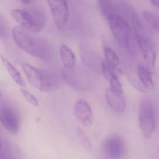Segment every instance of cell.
Listing matches in <instances>:
<instances>
[{
  "label": "cell",
  "mask_w": 159,
  "mask_h": 159,
  "mask_svg": "<svg viewBox=\"0 0 159 159\" xmlns=\"http://www.w3.org/2000/svg\"><path fill=\"white\" fill-rule=\"evenodd\" d=\"M16 151L11 143L3 139L1 142L0 159H17Z\"/></svg>",
  "instance_id": "16"
},
{
  "label": "cell",
  "mask_w": 159,
  "mask_h": 159,
  "mask_svg": "<svg viewBox=\"0 0 159 159\" xmlns=\"http://www.w3.org/2000/svg\"><path fill=\"white\" fill-rule=\"evenodd\" d=\"M0 121L5 129L13 134H17L21 124L20 116L13 107L6 103L0 107Z\"/></svg>",
  "instance_id": "6"
},
{
  "label": "cell",
  "mask_w": 159,
  "mask_h": 159,
  "mask_svg": "<svg viewBox=\"0 0 159 159\" xmlns=\"http://www.w3.org/2000/svg\"><path fill=\"white\" fill-rule=\"evenodd\" d=\"M144 17L147 23L155 30L159 32V17L156 14L149 11L143 12Z\"/></svg>",
  "instance_id": "18"
},
{
  "label": "cell",
  "mask_w": 159,
  "mask_h": 159,
  "mask_svg": "<svg viewBox=\"0 0 159 159\" xmlns=\"http://www.w3.org/2000/svg\"><path fill=\"white\" fill-rule=\"evenodd\" d=\"M100 11L106 20L111 17L118 15V12L113 0H98Z\"/></svg>",
  "instance_id": "13"
},
{
  "label": "cell",
  "mask_w": 159,
  "mask_h": 159,
  "mask_svg": "<svg viewBox=\"0 0 159 159\" xmlns=\"http://www.w3.org/2000/svg\"><path fill=\"white\" fill-rule=\"evenodd\" d=\"M21 2L26 5H29L34 0H19Z\"/></svg>",
  "instance_id": "23"
},
{
  "label": "cell",
  "mask_w": 159,
  "mask_h": 159,
  "mask_svg": "<svg viewBox=\"0 0 159 159\" xmlns=\"http://www.w3.org/2000/svg\"><path fill=\"white\" fill-rule=\"evenodd\" d=\"M107 20L113 35L119 45L127 48L131 54H135V45L127 20L119 14L111 17Z\"/></svg>",
  "instance_id": "4"
},
{
  "label": "cell",
  "mask_w": 159,
  "mask_h": 159,
  "mask_svg": "<svg viewBox=\"0 0 159 159\" xmlns=\"http://www.w3.org/2000/svg\"><path fill=\"white\" fill-rule=\"evenodd\" d=\"M60 54L65 69H73L75 66L76 59L72 50L66 45H61L60 48Z\"/></svg>",
  "instance_id": "12"
},
{
  "label": "cell",
  "mask_w": 159,
  "mask_h": 159,
  "mask_svg": "<svg viewBox=\"0 0 159 159\" xmlns=\"http://www.w3.org/2000/svg\"><path fill=\"white\" fill-rule=\"evenodd\" d=\"M103 149L108 157L121 159L127 152V145L123 138L119 135H113L106 138L103 143Z\"/></svg>",
  "instance_id": "7"
},
{
  "label": "cell",
  "mask_w": 159,
  "mask_h": 159,
  "mask_svg": "<svg viewBox=\"0 0 159 159\" xmlns=\"http://www.w3.org/2000/svg\"><path fill=\"white\" fill-rule=\"evenodd\" d=\"M34 33L20 26L12 30L14 42L21 50L36 58L49 59L53 54L52 46L48 41Z\"/></svg>",
  "instance_id": "1"
},
{
  "label": "cell",
  "mask_w": 159,
  "mask_h": 159,
  "mask_svg": "<svg viewBox=\"0 0 159 159\" xmlns=\"http://www.w3.org/2000/svg\"><path fill=\"white\" fill-rule=\"evenodd\" d=\"M105 97L111 108L117 112L122 113L126 109V101L123 94H119L113 91L110 88L105 91Z\"/></svg>",
  "instance_id": "11"
},
{
  "label": "cell",
  "mask_w": 159,
  "mask_h": 159,
  "mask_svg": "<svg viewBox=\"0 0 159 159\" xmlns=\"http://www.w3.org/2000/svg\"><path fill=\"white\" fill-rule=\"evenodd\" d=\"M47 2L57 27L59 30H63L69 18V10L67 1L47 0Z\"/></svg>",
  "instance_id": "8"
},
{
  "label": "cell",
  "mask_w": 159,
  "mask_h": 159,
  "mask_svg": "<svg viewBox=\"0 0 159 159\" xmlns=\"http://www.w3.org/2000/svg\"><path fill=\"white\" fill-rule=\"evenodd\" d=\"M102 70L104 75L109 81L112 77L117 75L116 70L110 66L106 61H103L101 64Z\"/></svg>",
  "instance_id": "20"
},
{
  "label": "cell",
  "mask_w": 159,
  "mask_h": 159,
  "mask_svg": "<svg viewBox=\"0 0 159 159\" xmlns=\"http://www.w3.org/2000/svg\"><path fill=\"white\" fill-rule=\"evenodd\" d=\"M104 53L105 61L116 71H120V61L115 50L107 46L104 47Z\"/></svg>",
  "instance_id": "15"
},
{
  "label": "cell",
  "mask_w": 159,
  "mask_h": 159,
  "mask_svg": "<svg viewBox=\"0 0 159 159\" xmlns=\"http://www.w3.org/2000/svg\"><path fill=\"white\" fill-rule=\"evenodd\" d=\"M21 92L25 99L32 105L35 107H37L39 105V102L37 99L30 92L23 89H21Z\"/></svg>",
  "instance_id": "22"
},
{
  "label": "cell",
  "mask_w": 159,
  "mask_h": 159,
  "mask_svg": "<svg viewBox=\"0 0 159 159\" xmlns=\"http://www.w3.org/2000/svg\"><path fill=\"white\" fill-rule=\"evenodd\" d=\"M110 89L116 93L123 94V89L120 81L118 79L117 75L112 77L109 80Z\"/></svg>",
  "instance_id": "21"
},
{
  "label": "cell",
  "mask_w": 159,
  "mask_h": 159,
  "mask_svg": "<svg viewBox=\"0 0 159 159\" xmlns=\"http://www.w3.org/2000/svg\"><path fill=\"white\" fill-rule=\"evenodd\" d=\"M77 133L80 143L83 148L88 152L92 150V144L88 136L81 129H77Z\"/></svg>",
  "instance_id": "19"
},
{
  "label": "cell",
  "mask_w": 159,
  "mask_h": 159,
  "mask_svg": "<svg viewBox=\"0 0 159 159\" xmlns=\"http://www.w3.org/2000/svg\"><path fill=\"white\" fill-rule=\"evenodd\" d=\"M21 69L29 83L41 91H50L58 84V77L51 72L36 69L27 63L22 64Z\"/></svg>",
  "instance_id": "2"
},
{
  "label": "cell",
  "mask_w": 159,
  "mask_h": 159,
  "mask_svg": "<svg viewBox=\"0 0 159 159\" xmlns=\"http://www.w3.org/2000/svg\"><path fill=\"white\" fill-rule=\"evenodd\" d=\"M143 57L150 70L155 67L156 51L153 42L144 34L135 35Z\"/></svg>",
  "instance_id": "9"
},
{
  "label": "cell",
  "mask_w": 159,
  "mask_h": 159,
  "mask_svg": "<svg viewBox=\"0 0 159 159\" xmlns=\"http://www.w3.org/2000/svg\"><path fill=\"white\" fill-rule=\"evenodd\" d=\"M139 124L144 137L149 139L156 130V120L155 108L152 103L147 101L141 103L139 110Z\"/></svg>",
  "instance_id": "5"
},
{
  "label": "cell",
  "mask_w": 159,
  "mask_h": 159,
  "mask_svg": "<svg viewBox=\"0 0 159 159\" xmlns=\"http://www.w3.org/2000/svg\"><path fill=\"white\" fill-rule=\"evenodd\" d=\"M150 1L152 4L154 5L155 6H159V0H150Z\"/></svg>",
  "instance_id": "24"
},
{
  "label": "cell",
  "mask_w": 159,
  "mask_h": 159,
  "mask_svg": "<svg viewBox=\"0 0 159 159\" xmlns=\"http://www.w3.org/2000/svg\"><path fill=\"white\" fill-rule=\"evenodd\" d=\"M138 74L139 79L145 88L150 89L154 86V82L149 70L145 66L140 65L138 66Z\"/></svg>",
  "instance_id": "17"
},
{
  "label": "cell",
  "mask_w": 159,
  "mask_h": 159,
  "mask_svg": "<svg viewBox=\"0 0 159 159\" xmlns=\"http://www.w3.org/2000/svg\"><path fill=\"white\" fill-rule=\"evenodd\" d=\"M1 60L5 68L14 81L21 87H25V82L22 76L13 64L2 55L1 56Z\"/></svg>",
  "instance_id": "14"
},
{
  "label": "cell",
  "mask_w": 159,
  "mask_h": 159,
  "mask_svg": "<svg viewBox=\"0 0 159 159\" xmlns=\"http://www.w3.org/2000/svg\"><path fill=\"white\" fill-rule=\"evenodd\" d=\"M11 15L13 19L21 27L35 33L42 30L45 26V15L40 8L14 9Z\"/></svg>",
  "instance_id": "3"
},
{
  "label": "cell",
  "mask_w": 159,
  "mask_h": 159,
  "mask_svg": "<svg viewBox=\"0 0 159 159\" xmlns=\"http://www.w3.org/2000/svg\"><path fill=\"white\" fill-rule=\"evenodd\" d=\"M76 117L85 126H89L92 120V111L89 104L84 100L77 101L74 107Z\"/></svg>",
  "instance_id": "10"
}]
</instances>
